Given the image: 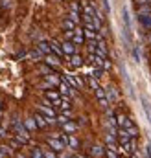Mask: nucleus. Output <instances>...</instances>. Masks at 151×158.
<instances>
[{
  "instance_id": "6",
  "label": "nucleus",
  "mask_w": 151,
  "mask_h": 158,
  "mask_svg": "<svg viewBox=\"0 0 151 158\" xmlns=\"http://www.w3.org/2000/svg\"><path fill=\"white\" fill-rule=\"evenodd\" d=\"M142 105H144V109H146L148 119H149V123H151V103H149V99H148L146 96H142Z\"/></svg>"
},
{
  "instance_id": "10",
  "label": "nucleus",
  "mask_w": 151,
  "mask_h": 158,
  "mask_svg": "<svg viewBox=\"0 0 151 158\" xmlns=\"http://www.w3.org/2000/svg\"><path fill=\"white\" fill-rule=\"evenodd\" d=\"M83 35H85L87 39H92V40L98 39V35H96V31H94L92 28H85V30H83Z\"/></svg>"
},
{
  "instance_id": "5",
  "label": "nucleus",
  "mask_w": 151,
  "mask_h": 158,
  "mask_svg": "<svg viewBox=\"0 0 151 158\" xmlns=\"http://www.w3.org/2000/svg\"><path fill=\"white\" fill-rule=\"evenodd\" d=\"M118 125H120V127L129 129V127H133V121H129V118H127V116H118Z\"/></svg>"
},
{
  "instance_id": "30",
  "label": "nucleus",
  "mask_w": 151,
  "mask_h": 158,
  "mask_svg": "<svg viewBox=\"0 0 151 158\" xmlns=\"http://www.w3.org/2000/svg\"><path fill=\"white\" fill-rule=\"evenodd\" d=\"M48 81H50V83H54V85H57V83H59V79L55 77V76H48Z\"/></svg>"
},
{
  "instance_id": "22",
  "label": "nucleus",
  "mask_w": 151,
  "mask_h": 158,
  "mask_svg": "<svg viewBox=\"0 0 151 158\" xmlns=\"http://www.w3.org/2000/svg\"><path fill=\"white\" fill-rule=\"evenodd\" d=\"M96 96H98L100 99H103V98H105V92H103V88H100V86H98V88H96Z\"/></svg>"
},
{
  "instance_id": "11",
  "label": "nucleus",
  "mask_w": 151,
  "mask_h": 158,
  "mask_svg": "<svg viewBox=\"0 0 151 158\" xmlns=\"http://www.w3.org/2000/svg\"><path fill=\"white\" fill-rule=\"evenodd\" d=\"M39 112H42L46 118H55V112L52 109H48V107H39Z\"/></svg>"
},
{
  "instance_id": "13",
  "label": "nucleus",
  "mask_w": 151,
  "mask_h": 158,
  "mask_svg": "<svg viewBox=\"0 0 151 158\" xmlns=\"http://www.w3.org/2000/svg\"><path fill=\"white\" fill-rule=\"evenodd\" d=\"M59 90L65 94V96H68V94H72V88L67 85V83H59Z\"/></svg>"
},
{
  "instance_id": "8",
  "label": "nucleus",
  "mask_w": 151,
  "mask_h": 158,
  "mask_svg": "<svg viewBox=\"0 0 151 158\" xmlns=\"http://www.w3.org/2000/svg\"><path fill=\"white\" fill-rule=\"evenodd\" d=\"M35 121H37V127H41V129H44L46 125H48V119H46V116H41V114H35Z\"/></svg>"
},
{
  "instance_id": "32",
  "label": "nucleus",
  "mask_w": 151,
  "mask_h": 158,
  "mask_svg": "<svg viewBox=\"0 0 151 158\" xmlns=\"http://www.w3.org/2000/svg\"><path fill=\"white\" fill-rule=\"evenodd\" d=\"M44 158H57V156H55L52 151H44Z\"/></svg>"
},
{
  "instance_id": "7",
  "label": "nucleus",
  "mask_w": 151,
  "mask_h": 158,
  "mask_svg": "<svg viewBox=\"0 0 151 158\" xmlns=\"http://www.w3.org/2000/svg\"><path fill=\"white\" fill-rule=\"evenodd\" d=\"M138 20H140V24H142V26L149 28V26H151V13H149V15H138Z\"/></svg>"
},
{
  "instance_id": "36",
  "label": "nucleus",
  "mask_w": 151,
  "mask_h": 158,
  "mask_svg": "<svg viewBox=\"0 0 151 158\" xmlns=\"http://www.w3.org/2000/svg\"><path fill=\"white\" fill-rule=\"evenodd\" d=\"M133 158H138V155H133Z\"/></svg>"
},
{
  "instance_id": "25",
  "label": "nucleus",
  "mask_w": 151,
  "mask_h": 158,
  "mask_svg": "<svg viewBox=\"0 0 151 158\" xmlns=\"http://www.w3.org/2000/svg\"><path fill=\"white\" fill-rule=\"evenodd\" d=\"M68 17H70V19H72L74 22H77V20H79V15H77V11H72V13H70Z\"/></svg>"
},
{
  "instance_id": "9",
  "label": "nucleus",
  "mask_w": 151,
  "mask_h": 158,
  "mask_svg": "<svg viewBox=\"0 0 151 158\" xmlns=\"http://www.w3.org/2000/svg\"><path fill=\"white\" fill-rule=\"evenodd\" d=\"M37 50H39V52H41V53H46V55H48V53L52 52V46H50L48 42H39Z\"/></svg>"
},
{
  "instance_id": "31",
  "label": "nucleus",
  "mask_w": 151,
  "mask_h": 158,
  "mask_svg": "<svg viewBox=\"0 0 151 158\" xmlns=\"http://www.w3.org/2000/svg\"><path fill=\"white\" fill-rule=\"evenodd\" d=\"M135 59L140 61V50H138V46H135Z\"/></svg>"
},
{
  "instance_id": "18",
  "label": "nucleus",
  "mask_w": 151,
  "mask_h": 158,
  "mask_svg": "<svg viewBox=\"0 0 151 158\" xmlns=\"http://www.w3.org/2000/svg\"><path fill=\"white\" fill-rule=\"evenodd\" d=\"M46 98H48V99L57 101V99H59V94H57V92H46Z\"/></svg>"
},
{
  "instance_id": "23",
  "label": "nucleus",
  "mask_w": 151,
  "mask_h": 158,
  "mask_svg": "<svg viewBox=\"0 0 151 158\" xmlns=\"http://www.w3.org/2000/svg\"><path fill=\"white\" fill-rule=\"evenodd\" d=\"M33 158H44V155H42V153H41V149H33Z\"/></svg>"
},
{
  "instance_id": "21",
  "label": "nucleus",
  "mask_w": 151,
  "mask_h": 158,
  "mask_svg": "<svg viewBox=\"0 0 151 158\" xmlns=\"http://www.w3.org/2000/svg\"><path fill=\"white\" fill-rule=\"evenodd\" d=\"M68 145H70L72 149H76V147H77V140L72 138V136H68Z\"/></svg>"
},
{
  "instance_id": "20",
  "label": "nucleus",
  "mask_w": 151,
  "mask_h": 158,
  "mask_svg": "<svg viewBox=\"0 0 151 158\" xmlns=\"http://www.w3.org/2000/svg\"><path fill=\"white\" fill-rule=\"evenodd\" d=\"M26 127H28V129H35V127H37V121H33V119H26Z\"/></svg>"
},
{
  "instance_id": "27",
  "label": "nucleus",
  "mask_w": 151,
  "mask_h": 158,
  "mask_svg": "<svg viewBox=\"0 0 151 158\" xmlns=\"http://www.w3.org/2000/svg\"><path fill=\"white\" fill-rule=\"evenodd\" d=\"M88 85H90V86H92V88H94V90H96V88H98V83H96V77L88 79Z\"/></svg>"
},
{
  "instance_id": "19",
  "label": "nucleus",
  "mask_w": 151,
  "mask_h": 158,
  "mask_svg": "<svg viewBox=\"0 0 151 158\" xmlns=\"http://www.w3.org/2000/svg\"><path fill=\"white\" fill-rule=\"evenodd\" d=\"M59 107L65 109V110H68V109H70V101H68V99H63V101L59 103Z\"/></svg>"
},
{
  "instance_id": "26",
  "label": "nucleus",
  "mask_w": 151,
  "mask_h": 158,
  "mask_svg": "<svg viewBox=\"0 0 151 158\" xmlns=\"http://www.w3.org/2000/svg\"><path fill=\"white\" fill-rule=\"evenodd\" d=\"M101 76H103V72H101V70H100V68H96V70H94V76H92V77L100 79V77H101Z\"/></svg>"
},
{
  "instance_id": "38",
  "label": "nucleus",
  "mask_w": 151,
  "mask_h": 158,
  "mask_svg": "<svg viewBox=\"0 0 151 158\" xmlns=\"http://www.w3.org/2000/svg\"><path fill=\"white\" fill-rule=\"evenodd\" d=\"M74 158H77V156H74Z\"/></svg>"
},
{
  "instance_id": "28",
  "label": "nucleus",
  "mask_w": 151,
  "mask_h": 158,
  "mask_svg": "<svg viewBox=\"0 0 151 158\" xmlns=\"http://www.w3.org/2000/svg\"><path fill=\"white\" fill-rule=\"evenodd\" d=\"M107 98H109V99H116V92H114L113 88H111V90L107 92Z\"/></svg>"
},
{
  "instance_id": "4",
  "label": "nucleus",
  "mask_w": 151,
  "mask_h": 158,
  "mask_svg": "<svg viewBox=\"0 0 151 158\" xmlns=\"http://www.w3.org/2000/svg\"><path fill=\"white\" fill-rule=\"evenodd\" d=\"M122 15H123V24H125V31H131V19H129V11H127L125 7H123Z\"/></svg>"
},
{
  "instance_id": "1",
  "label": "nucleus",
  "mask_w": 151,
  "mask_h": 158,
  "mask_svg": "<svg viewBox=\"0 0 151 158\" xmlns=\"http://www.w3.org/2000/svg\"><path fill=\"white\" fill-rule=\"evenodd\" d=\"M50 46H52V52H54L57 57H61V55L65 53V52H63V48H61V44H59L57 40H52V42H50Z\"/></svg>"
},
{
  "instance_id": "33",
  "label": "nucleus",
  "mask_w": 151,
  "mask_h": 158,
  "mask_svg": "<svg viewBox=\"0 0 151 158\" xmlns=\"http://www.w3.org/2000/svg\"><path fill=\"white\" fill-rule=\"evenodd\" d=\"M140 6H144V4H151V0H136Z\"/></svg>"
},
{
  "instance_id": "34",
  "label": "nucleus",
  "mask_w": 151,
  "mask_h": 158,
  "mask_svg": "<svg viewBox=\"0 0 151 158\" xmlns=\"http://www.w3.org/2000/svg\"><path fill=\"white\" fill-rule=\"evenodd\" d=\"M100 103H101V107H107V99L103 98V99H100Z\"/></svg>"
},
{
  "instance_id": "35",
  "label": "nucleus",
  "mask_w": 151,
  "mask_h": 158,
  "mask_svg": "<svg viewBox=\"0 0 151 158\" xmlns=\"http://www.w3.org/2000/svg\"><path fill=\"white\" fill-rule=\"evenodd\" d=\"M107 156H109V158H116V155H114L113 151H107Z\"/></svg>"
},
{
  "instance_id": "3",
  "label": "nucleus",
  "mask_w": 151,
  "mask_h": 158,
  "mask_svg": "<svg viewBox=\"0 0 151 158\" xmlns=\"http://www.w3.org/2000/svg\"><path fill=\"white\" fill-rule=\"evenodd\" d=\"M61 46H63V52H65V53H68V55H74V52H76L74 42H63Z\"/></svg>"
},
{
  "instance_id": "2",
  "label": "nucleus",
  "mask_w": 151,
  "mask_h": 158,
  "mask_svg": "<svg viewBox=\"0 0 151 158\" xmlns=\"http://www.w3.org/2000/svg\"><path fill=\"white\" fill-rule=\"evenodd\" d=\"M48 145H50L54 151H63V149H65V143H63V142H57V140H48Z\"/></svg>"
},
{
  "instance_id": "37",
  "label": "nucleus",
  "mask_w": 151,
  "mask_h": 158,
  "mask_svg": "<svg viewBox=\"0 0 151 158\" xmlns=\"http://www.w3.org/2000/svg\"><path fill=\"white\" fill-rule=\"evenodd\" d=\"M0 109H2V99H0Z\"/></svg>"
},
{
  "instance_id": "24",
  "label": "nucleus",
  "mask_w": 151,
  "mask_h": 158,
  "mask_svg": "<svg viewBox=\"0 0 151 158\" xmlns=\"http://www.w3.org/2000/svg\"><path fill=\"white\" fill-rule=\"evenodd\" d=\"M92 155H96V156H101V155H103L101 147H94V149H92Z\"/></svg>"
},
{
  "instance_id": "17",
  "label": "nucleus",
  "mask_w": 151,
  "mask_h": 158,
  "mask_svg": "<svg viewBox=\"0 0 151 158\" xmlns=\"http://www.w3.org/2000/svg\"><path fill=\"white\" fill-rule=\"evenodd\" d=\"M76 129H77V125H76V123H68V121L65 123V131H68V132H72V131H76Z\"/></svg>"
},
{
  "instance_id": "29",
  "label": "nucleus",
  "mask_w": 151,
  "mask_h": 158,
  "mask_svg": "<svg viewBox=\"0 0 151 158\" xmlns=\"http://www.w3.org/2000/svg\"><path fill=\"white\" fill-rule=\"evenodd\" d=\"M6 155H7V147H4V145H2V147H0V158H4Z\"/></svg>"
},
{
  "instance_id": "16",
  "label": "nucleus",
  "mask_w": 151,
  "mask_h": 158,
  "mask_svg": "<svg viewBox=\"0 0 151 158\" xmlns=\"http://www.w3.org/2000/svg\"><path fill=\"white\" fill-rule=\"evenodd\" d=\"M72 64H74V66H81V64H83V59H81L79 55H72Z\"/></svg>"
},
{
  "instance_id": "15",
  "label": "nucleus",
  "mask_w": 151,
  "mask_h": 158,
  "mask_svg": "<svg viewBox=\"0 0 151 158\" xmlns=\"http://www.w3.org/2000/svg\"><path fill=\"white\" fill-rule=\"evenodd\" d=\"M65 81H68V83H70V85H74V86H81V81L74 79L72 76H65Z\"/></svg>"
},
{
  "instance_id": "14",
  "label": "nucleus",
  "mask_w": 151,
  "mask_h": 158,
  "mask_svg": "<svg viewBox=\"0 0 151 158\" xmlns=\"http://www.w3.org/2000/svg\"><path fill=\"white\" fill-rule=\"evenodd\" d=\"M63 26H65L67 30H74V28H76V22L72 20V19H65V22H63Z\"/></svg>"
},
{
  "instance_id": "12",
  "label": "nucleus",
  "mask_w": 151,
  "mask_h": 158,
  "mask_svg": "<svg viewBox=\"0 0 151 158\" xmlns=\"http://www.w3.org/2000/svg\"><path fill=\"white\" fill-rule=\"evenodd\" d=\"M46 63H48V64H52V66H57L61 61H59V57H55V55H50V53H48V55H46Z\"/></svg>"
}]
</instances>
